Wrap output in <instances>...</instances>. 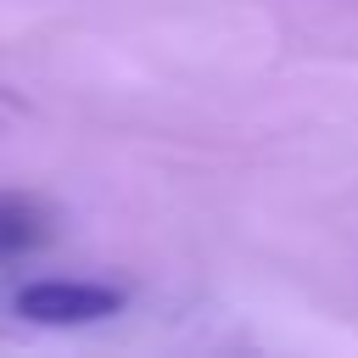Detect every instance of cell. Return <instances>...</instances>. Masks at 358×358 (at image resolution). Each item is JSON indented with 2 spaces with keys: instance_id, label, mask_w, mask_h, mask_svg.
Here are the masks:
<instances>
[{
  "instance_id": "7a4b0ae2",
  "label": "cell",
  "mask_w": 358,
  "mask_h": 358,
  "mask_svg": "<svg viewBox=\"0 0 358 358\" xmlns=\"http://www.w3.org/2000/svg\"><path fill=\"white\" fill-rule=\"evenodd\" d=\"M45 235H50L45 201H34V196H22V190H6V196H0V263L28 257L34 246H45Z\"/></svg>"
},
{
  "instance_id": "6da1fadb",
  "label": "cell",
  "mask_w": 358,
  "mask_h": 358,
  "mask_svg": "<svg viewBox=\"0 0 358 358\" xmlns=\"http://www.w3.org/2000/svg\"><path fill=\"white\" fill-rule=\"evenodd\" d=\"M129 296L101 280H34L17 291V313L34 324H101Z\"/></svg>"
}]
</instances>
